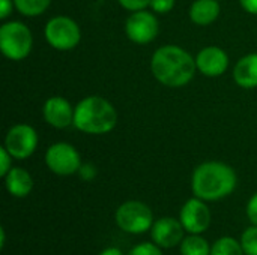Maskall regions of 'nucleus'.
Masks as SVG:
<instances>
[{"label": "nucleus", "mask_w": 257, "mask_h": 255, "mask_svg": "<svg viewBox=\"0 0 257 255\" xmlns=\"http://www.w3.org/2000/svg\"><path fill=\"white\" fill-rule=\"evenodd\" d=\"M196 66L200 74L209 78H217L226 74L229 68V54L217 45L202 48L196 56Z\"/></svg>", "instance_id": "f8f14e48"}, {"label": "nucleus", "mask_w": 257, "mask_h": 255, "mask_svg": "<svg viewBox=\"0 0 257 255\" xmlns=\"http://www.w3.org/2000/svg\"><path fill=\"white\" fill-rule=\"evenodd\" d=\"M185 228L179 219L163 216L157 219L151 228V239L163 249H172L181 245L185 237Z\"/></svg>", "instance_id": "9b49d317"}, {"label": "nucleus", "mask_w": 257, "mask_h": 255, "mask_svg": "<svg viewBox=\"0 0 257 255\" xmlns=\"http://www.w3.org/2000/svg\"><path fill=\"white\" fill-rule=\"evenodd\" d=\"M245 212H247V218L251 224L257 225V192L253 194L247 203V207H245Z\"/></svg>", "instance_id": "393cba45"}, {"label": "nucleus", "mask_w": 257, "mask_h": 255, "mask_svg": "<svg viewBox=\"0 0 257 255\" xmlns=\"http://www.w3.org/2000/svg\"><path fill=\"white\" fill-rule=\"evenodd\" d=\"M179 221L188 234H203L212 221L208 203L197 197L188 198L181 207Z\"/></svg>", "instance_id": "9d476101"}, {"label": "nucleus", "mask_w": 257, "mask_h": 255, "mask_svg": "<svg viewBox=\"0 0 257 255\" xmlns=\"http://www.w3.org/2000/svg\"><path fill=\"white\" fill-rule=\"evenodd\" d=\"M160 32V23L154 12L146 9L131 12L125 21V35L126 38L139 45L151 44Z\"/></svg>", "instance_id": "1a4fd4ad"}, {"label": "nucleus", "mask_w": 257, "mask_h": 255, "mask_svg": "<svg viewBox=\"0 0 257 255\" xmlns=\"http://www.w3.org/2000/svg\"><path fill=\"white\" fill-rule=\"evenodd\" d=\"M3 179H5L6 191L9 192V195L15 198L27 197L33 191V186H35L32 174L21 167H12Z\"/></svg>", "instance_id": "4468645a"}, {"label": "nucleus", "mask_w": 257, "mask_h": 255, "mask_svg": "<svg viewBox=\"0 0 257 255\" xmlns=\"http://www.w3.org/2000/svg\"><path fill=\"white\" fill-rule=\"evenodd\" d=\"M233 80L242 89L257 87V53L245 54L233 68Z\"/></svg>", "instance_id": "2eb2a0df"}, {"label": "nucleus", "mask_w": 257, "mask_h": 255, "mask_svg": "<svg viewBox=\"0 0 257 255\" xmlns=\"http://www.w3.org/2000/svg\"><path fill=\"white\" fill-rule=\"evenodd\" d=\"M15 9L24 17H39L51 5V0H14Z\"/></svg>", "instance_id": "6ab92c4d"}, {"label": "nucleus", "mask_w": 257, "mask_h": 255, "mask_svg": "<svg viewBox=\"0 0 257 255\" xmlns=\"http://www.w3.org/2000/svg\"><path fill=\"white\" fill-rule=\"evenodd\" d=\"M33 48V35L21 21H6L0 27V51L12 60H24Z\"/></svg>", "instance_id": "20e7f679"}, {"label": "nucleus", "mask_w": 257, "mask_h": 255, "mask_svg": "<svg viewBox=\"0 0 257 255\" xmlns=\"http://www.w3.org/2000/svg\"><path fill=\"white\" fill-rule=\"evenodd\" d=\"M126 255H164L163 248H160L154 242H142L133 246Z\"/></svg>", "instance_id": "412c9836"}, {"label": "nucleus", "mask_w": 257, "mask_h": 255, "mask_svg": "<svg viewBox=\"0 0 257 255\" xmlns=\"http://www.w3.org/2000/svg\"><path fill=\"white\" fill-rule=\"evenodd\" d=\"M221 8L218 0H194L190 6V20L200 27L211 26L220 17Z\"/></svg>", "instance_id": "dca6fc26"}, {"label": "nucleus", "mask_w": 257, "mask_h": 255, "mask_svg": "<svg viewBox=\"0 0 257 255\" xmlns=\"http://www.w3.org/2000/svg\"><path fill=\"white\" fill-rule=\"evenodd\" d=\"M78 174L83 180H92L96 176V168L92 164H83L78 170Z\"/></svg>", "instance_id": "a878e982"}, {"label": "nucleus", "mask_w": 257, "mask_h": 255, "mask_svg": "<svg viewBox=\"0 0 257 255\" xmlns=\"http://www.w3.org/2000/svg\"><path fill=\"white\" fill-rule=\"evenodd\" d=\"M154 78L166 87L179 89L187 86L196 75V57L179 45H163L151 59Z\"/></svg>", "instance_id": "f257e3e1"}, {"label": "nucleus", "mask_w": 257, "mask_h": 255, "mask_svg": "<svg viewBox=\"0 0 257 255\" xmlns=\"http://www.w3.org/2000/svg\"><path fill=\"white\" fill-rule=\"evenodd\" d=\"M241 8L251 15H257V0H239Z\"/></svg>", "instance_id": "cd10ccee"}, {"label": "nucleus", "mask_w": 257, "mask_h": 255, "mask_svg": "<svg viewBox=\"0 0 257 255\" xmlns=\"http://www.w3.org/2000/svg\"><path fill=\"white\" fill-rule=\"evenodd\" d=\"M175 3L176 0H151L149 8L152 9L154 14L164 15V14H169L175 8Z\"/></svg>", "instance_id": "4be33fe9"}, {"label": "nucleus", "mask_w": 257, "mask_h": 255, "mask_svg": "<svg viewBox=\"0 0 257 255\" xmlns=\"http://www.w3.org/2000/svg\"><path fill=\"white\" fill-rule=\"evenodd\" d=\"M238 185L235 170L221 161H206L197 165L191 174V191L194 197L212 203L229 197Z\"/></svg>", "instance_id": "f03ea898"}, {"label": "nucleus", "mask_w": 257, "mask_h": 255, "mask_svg": "<svg viewBox=\"0 0 257 255\" xmlns=\"http://www.w3.org/2000/svg\"><path fill=\"white\" fill-rule=\"evenodd\" d=\"M45 165L48 170L57 176H72L78 173L80 167L83 165L81 156L78 150L65 141H59L51 144L45 152Z\"/></svg>", "instance_id": "0eeeda50"}, {"label": "nucleus", "mask_w": 257, "mask_h": 255, "mask_svg": "<svg viewBox=\"0 0 257 255\" xmlns=\"http://www.w3.org/2000/svg\"><path fill=\"white\" fill-rule=\"evenodd\" d=\"M241 246L245 255H257V225L251 224L241 234Z\"/></svg>", "instance_id": "aec40b11"}, {"label": "nucleus", "mask_w": 257, "mask_h": 255, "mask_svg": "<svg viewBox=\"0 0 257 255\" xmlns=\"http://www.w3.org/2000/svg\"><path fill=\"white\" fill-rule=\"evenodd\" d=\"M117 125V111L111 102L98 95L83 98L74 111V126L87 135H104Z\"/></svg>", "instance_id": "7ed1b4c3"}, {"label": "nucleus", "mask_w": 257, "mask_h": 255, "mask_svg": "<svg viewBox=\"0 0 257 255\" xmlns=\"http://www.w3.org/2000/svg\"><path fill=\"white\" fill-rule=\"evenodd\" d=\"M74 111L75 107H72L66 98L51 96L44 102L42 117L50 126L56 129H66L74 125Z\"/></svg>", "instance_id": "ddd939ff"}, {"label": "nucleus", "mask_w": 257, "mask_h": 255, "mask_svg": "<svg viewBox=\"0 0 257 255\" xmlns=\"http://www.w3.org/2000/svg\"><path fill=\"white\" fill-rule=\"evenodd\" d=\"M12 159L14 158L11 156V153L5 147H2L0 149V176L2 177H5L12 168Z\"/></svg>", "instance_id": "b1692460"}, {"label": "nucleus", "mask_w": 257, "mask_h": 255, "mask_svg": "<svg viewBox=\"0 0 257 255\" xmlns=\"http://www.w3.org/2000/svg\"><path fill=\"white\" fill-rule=\"evenodd\" d=\"M114 222L123 233L143 234L151 231L155 219L152 209L146 203L139 200H128L116 209Z\"/></svg>", "instance_id": "39448f33"}, {"label": "nucleus", "mask_w": 257, "mask_h": 255, "mask_svg": "<svg viewBox=\"0 0 257 255\" xmlns=\"http://www.w3.org/2000/svg\"><path fill=\"white\" fill-rule=\"evenodd\" d=\"M98 255H125L119 248H116V246H110V248H105V249H102L101 252Z\"/></svg>", "instance_id": "c85d7f7f"}, {"label": "nucleus", "mask_w": 257, "mask_h": 255, "mask_svg": "<svg viewBox=\"0 0 257 255\" xmlns=\"http://www.w3.org/2000/svg\"><path fill=\"white\" fill-rule=\"evenodd\" d=\"M38 141V132L33 126L27 123H17L8 131L3 147L11 153L14 159L23 161L35 153Z\"/></svg>", "instance_id": "6e6552de"}, {"label": "nucleus", "mask_w": 257, "mask_h": 255, "mask_svg": "<svg viewBox=\"0 0 257 255\" xmlns=\"http://www.w3.org/2000/svg\"><path fill=\"white\" fill-rule=\"evenodd\" d=\"M15 8L14 0H0V20H6Z\"/></svg>", "instance_id": "bb28decb"}, {"label": "nucleus", "mask_w": 257, "mask_h": 255, "mask_svg": "<svg viewBox=\"0 0 257 255\" xmlns=\"http://www.w3.org/2000/svg\"><path fill=\"white\" fill-rule=\"evenodd\" d=\"M181 255H211L209 242L200 234H188L179 245Z\"/></svg>", "instance_id": "f3484780"}, {"label": "nucleus", "mask_w": 257, "mask_h": 255, "mask_svg": "<svg viewBox=\"0 0 257 255\" xmlns=\"http://www.w3.org/2000/svg\"><path fill=\"white\" fill-rule=\"evenodd\" d=\"M117 3L130 12H137L146 9L151 5V0H117Z\"/></svg>", "instance_id": "5701e85b"}, {"label": "nucleus", "mask_w": 257, "mask_h": 255, "mask_svg": "<svg viewBox=\"0 0 257 255\" xmlns=\"http://www.w3.org/2000/svg\"><path fill=\"white\" fill-rule=\"evenodd\" d=\"M44 38L54 50L69 51L80 44L81 29L71 17L57 15L47 21L44 27Z\"/></svg>", "instance_id": "423d86ee"}, {"label": "nucleus", "mask_w": 257, "mask_h": 255, "mask_svg": "<svg viewBox=\"0 0 257 255\" xmlns=\"http://www.w3.org/2000/svg\"><path fill=\"white\" fill-rule=\"evenodd\" d=\"M211 255H245V252L238 239L223 236L211 245Z\"/></svg>", "instance_id": "a211bd4d"}]
</instances>
